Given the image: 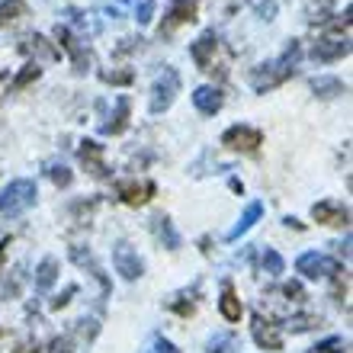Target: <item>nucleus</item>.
Listing matches in <instances>:
<instances>
[{"label":"nucleus","instance_id":"1a4fd4ad","mask_svg":"<svg viewBox=\"0 0 353 353\" xmlns=\"http://www.w3.org/2000/svg\"><path fill=\"white\" fill-rule=\"evenodd\" d=\"M251 334L257 341V347L263 350H283V334L273 321H267L263 315H254V325H251Z\"/></svg>","mask_w":353,"mask_h":353},{"label":"nucleus","instance_id":"4468645a","mask_svg":"<svg viewBox=\"0 0 353 353\" xmlns=\"http://www.w3.org/2000/svg\"><path fill=\"white\" fill-rule=\"evenodd\" d=\"M81 164H84L93 176H106V174H110V170H106V164H103V145H97V141H90V139L81 141Z\"/></svg>","mask_w":353,"mask_h":353},{"label":"nucleus","instance_id":"a211bd4d","mask_svg":"<svg viewBox=\"0 0 353 353\" xmlns=\"http://www.w3.org/2000/svg\"><path fill=\"white\" fill-rule=\"evenodd\" d=\"M71 261H74L77 267H87V270H90L93 276L100 279L103 292H110V283H106V273H103V270L97 267V261H93V254H90V251H84V248H81V244H74V248H71Z\"/></svg>","mask_w":353,"mask_h":353},{"label":"nucleus","instance_id":"bb28decb","mask_svg":"<svg viewBox=\"0 0 353 353\" xmlns=\"http://www.w3.org/2000/svg\"><path fill=\"white\" fill-rule=\"evenodd\" d=\"M283 267H286V263H283V257H279L273 248H267V251H263V270H267L270 276H279V273H283Z\"/></svg>","mask_w":353,"mask_h":353},{"label":"nucleus","instance_id":"423d86ee","mask_svg":"<svg viewBox=\"0 0 353 353\" xmlns=\"http://www.w3.org/2000/svg\"><path fill=\"white\" fill-rule=\"evenodd\" d=\"M112 267L122 279H139L145 273V263H141V257L135 254V248L129 241H119L112 248Z\"/></svg>","mask_w":353,"mask_h":353},{"label":"nucleus","instance_id":"72a5a7b5","mask_svg":"<svg viewBox=\"0 0 353 353\" xmlns=\"http://www.w3.org/2000/svg\"><path fill=\"white\" fill-rule=\"evenodd\" d=\"M158 353H176V347L170 341H164V337H158Z\"/></svg>","mask_w":353,"mask_h":353},{"label":"nucleus","instance_id":"cd10ccee","mask_svg":"<svg viewBox=\"0 0 353 353\" xmlns=\"http://www.w3.org/2000/svg\"><path fill=\"white\" fill-rule=\"evenodd\" d=\"M132 10H135V19L145 26V23H151V17H154V0H132Z\"/></svg>","mask_w":353,"mask_h":353},{"label":"nucleus","instance_id":"393cba45","mask_svg":"<svg viewBox=\"0 0 353 353\" xmlns=\"http://www.w3.org/2000/svg\"><path fill=\"white\" fill-rule=\"evenodd\" d=\"M48 176H52V183L55 186H71V180H74V174H71L65 164H58V161L48 164Z\"/></svg>","mask_w":353,"mask_h":353},{"label":"nucleus","instance_id":"0eeeda50","mask_svg":"<svg viewBox=\"0 0 353 353\" xmlns=\"http://www.w3.org/2000/svg\"><path fill=\"white\" fill-rule=\"evenodd\" d=\"M116 193H119V199L125 205H145L154 196V183L151 180H122V183H116Z\"/></svg>","mask_w":353,"mask_h":353},{"label":"nucleus","instance_id":"473e14b6","mask_svg":"<svg viewBox=\"0 0 353 353\" xmlns=\"http://www.w3.org/2000/svg\"><path fill=\"white\" fill-rule=\"evenodd\" d=\"M77 292V286H68L65 289V296H58V299H52V308H61V305H68L71 302V296Z\"/></svg>","mask_w":353,"mask_h":353},{"label":"nucleus","instance_id":"20e7f679","mask_svg":"<svg viewBox=\"0 0 353 353\" xmlns=\"http://www.w3.org/2000/svg\"><path fill=\"white\" fill-rule=\"evenodd\" d=\"M222 145L225 148H232V151H257L263 145V135H261V129H254V125H232V129H225V135H222Z\"/></svg>","mask_w":353,"mask_h":353},{"label":"nucleus","instance_id":"c85d7f7f","mask_svg":"<svg viewBox=\"0 0 353 353\" xmlns=\"http://www.w3.org/2000/svg\"><path fill=\"white\" fill-rule=\"evenodd\" d=\"M103 81H106V84H119V87H125V84H132V81H135V74H132V71H103Z\"/></svg>","mask_w":353,"mask_h":353},{"label":"nucleus","instance_id":"4be33fe9","mask_svg":"<svg viewBox=\"0 0 353 353\" xmlns=\"http://www.w3.org/2000/svg\"><path fill=\"white\" fill-rule=\"evenodd\" d=\"M154 232H158V238L168 244L170 251H174L176 244H180V238H176V232H174V225H170L168 215H158V219H154Z\"/></svg>","mask_w":353,"mask_h":353},{"label":"nucleus","instance_id":"f704fd0d","mask_svg":"<svg viewBox=\"0 0 353 353\" xmlns=\"http://www.w3.org/2000/svg\"><path fill=\"white\" fill-rule=\"evenodd\" d=\"M7 251H10V238H3V241H0V267H3V257H7Z\"/></svg>","mask_w":353,"mask_h":353},{"label":"nucleus","instance_id":"a878e982","mask_svg":"<svg viewBox=\"0 0 353 353\" xmlns=\"http://www.w3.org/2000/svg\"><path fill=\"white\" fill-rule=\"evenodd\" d=\"M308 353H347V341H344V337H327V341L315 344Z\"/></svg>","mask_w":353,"mask_h":353},{"label":"nucleus","instance_id":"412c9836","mask_svg":"<svg viewBox=\"0 0 353 353\" xmlns=\"http://www.w3.org/2000/svg\"><path fill=\"white\" fill-rule=\"evenodd\" d=\"M312 90H315L318 97H341V93H347V84H341L337 77H315V81H312Z\"/></svg>","mask_w":353,"mask_h":353},{"label":"nucleus","instance_id":"7ed1b4c3","mask_svg":"<svg viewBox=\"0 0 353 353\" xmlns=\"http://www.w3.org/2000/svg\"><path fill=\"white\" fill-rule=\"evenodd\" d=\"M176 93H180V74H176L174 68H164V71L154 77V84H151V112L170 110V103L176 100Z\"/></svg>","mask_w":353,"mask_h":353},{"label":"nucleus","instance_id":"f8f14e48","mask_svg":"<svg viewBox=\"0 0 353 353\" xmlns=\"http://www.w3.org/2000/svg\"><path fill=\"white\" fill-rule=\"evenodd\" d=\"M312 215H315L321 225H347V219H350V209L341 203H334V199H321V203L312 205Z\"/></svg>","mask_w":353,"mask_h":353},{"label":"nucleus","instance_id":"5701e85b","mask_svg":"<svg viewBox=\"0 0 353 353\" xmlns=\"http://www.w3.org/2000/svg\"><path fill=\"white\" fill-rule=\"evenodd\" d=\"M39 77H42V68H39L36 61H32V65H26L17 77H13V84H10V90H26V87L32 84V81H39Z\"/></svg>","mask_w":353,"mask_h":353},{"label":"nucleus","instance_id":"2f4dec72","mask_svg":"<svg viewBox=\"0 0 353 353\" xmlns=\"http://www.w3.org/2000/svg\"><path fill=\"white\" fill-rule=\"evenodd\" d=\"M283 292H286L292 302H302V299H305V292H302V286H299V283H286V289H283Z\"/></svg>","mask_w":353,"mask_h":353},{"label":"nucleus","instance_id":"9d476101","mask_svg":"<svg viewBox=\"0 0 353 353\" xmlns=\"http://www.w3.org/2000/svg\"><path fill=\"white\" fill-rule=\"evenodd\" d=\"M196 10H199V3H196V0H176L174 7H170L168 19H164V26H161V39L170 36V32H174L176 26H183V23H193Z\"/></svg>","mask_w":353,"mask_h":353},{"label":"nucleus","instance_id":"c756f323","mask_svg":"<svg viewBox=\"0 0 353 353\" xmlns=\"http://www.w3.org/2000/svg\"><path fill=\"white\" fill-rule=\"evenodd\" d=\"M71 347H74V341L71 337H55L52 344H48V353H71Z\"/></svg>","mask_w":353,"mask_h":353},{"label":"nucleus","instance_id":"f3484780","mask_svg":"<svg viewBox=\"0 0 353 353\" xmlns=\"http://www.w3.org/2000/svg\"><path fill=\"white\" fill-rule=\"evenodd\" d=\"M261 215H263V203H257V199H254V203H248V209H244V215H241V219H238V225H234L232 232H228V241H238L241 234H248V232H251V228H254V222H257Z\"/></svg>","mask_w":353,"mask_h":353},{"label":"nucleus","instance_id":"c9c22d12","mask_svg":"<svg viewBox=\"0 0 353 353\" xmlns=\"http://www.w3.org/2000/svg\"><path fill=\"white\" fill-rule=\"evenodd\" d=\"M212 353H222V350H212Z\"/></svg>","mask_w":353,"mask_h":353},{"label":"nucleus","instance_id":"7c9ffc66","mask_svg":"<svg viewBox=\"0 0 353 353\" xmlns=\"http://www.w3.org/2000/svg\"><path fill=\"white\" fill-rule=\"evenodd\" d=\"M257 10H261V19H273L276 3H273V0H257Z\"/></svg>","mask_w":353,"mask_h":353},{"label":"nucleus","instance_id":"9b49d317","mask_svg":"<svg viewBox=\"0 0 353 353\" xmlns=\"http://www.w3.org/2000/svg\"><path fill=\"white\" fill-rule=\"evenodd\" d=\"M344 55H350V39H321V42H315V48H312V58L321 61V65L337 61V58H344Z\"/></svg>","mask_w":353,"mask_h":353},{"label":"nucleus","instance_id":"dca6fc26","mask_svg":"<svg viewBox=\"0 0 353 353\" xmlns=\"http://www.w3.org/2000/svg\"><path fill=\"white\" fill-rule=\"evenodd\" d=\"M129 110H132L129 97H119V100H116V110L110 112V122L100 125L103 135H119V132H125V125H129Z\"/></svg>","mask_w":353,"mask_h":353},{"label":"nucleus","instance_id":"b1692460","mask_svg":"<svg viewBox=\"0 0 353 353\" xmlns=\"http://www.w3.org/2000/svg\"><path fill=\"white\" fill-rule=\"evenodd\" d=\"M23 13H26V0H3V3H0V26L13 23V19L23 17Z\"/></svg>","mask_w":353,"mask_h":353},{"label":"nucleus","instance_id":"f03ea898","mask_svg":"<svg viewBox=\"0 0 353 353\" xmlns=\"http://www.w3.org/2000/svg\"><path fill=\"white\" fill-rule=\"evenodd\" d=\"M36 183L32 180H10L0 193V215L3 219H19L23 212H29L36 205Z\"/></svg>","mask_w":353,"mask_h":353},{"label":"nucleus","instance_id":"aec40b11","mask_svg":"<svg viewBox=\"0 0 353 353\" xmlns=\"http://www.w3.org/2000/svg\"><path fill=\"white\" fill-rule=\"evenodd\" d=\"M55 279H58V263L52 261V257H46V261L36 267V289L46 292V289L55 286Z\"/></svg>","mask_w":353,"mask_h":353},{"label":"nucleus","instance_id":"ddd939ff","mask_svg":"<svg viewBox=\"0 0 353 353\" xmlns=\"http://www.w3.org/2000/svg\"><path fill=\"white\" fill-rule=\"evenodd\" d=\"M193 103H196V110L203 112V116H215V112L222 110L225 97H222V90H219V87L203 84V87H196V90H193Z\"/></svg>","mask_w":353,"mask_h":353},{"label":"nucleus","instance_id":"2eb2a0df","mask_svg":"<svg viewBox=\"0 0 353 353\" xmlns=\"http://www.w3.org/2000/svg\"><path fill=\"white\" fill-rule=\"evenodd\" d=\"M215 48H219V36H215V32H203V36L190 46V55H193V61L199 68H209V65H212Z\"/></svg>","mask_w":353,"mask_h":353},{"label":"nucleus","instance_id":"39448f33","mask_svg":"<svg viewBox=\"0 0 353 353\" xmlns=\"http://www.w3.org/2000/svg\"><path fill=\"white\" fill-rule=\"evenodd\" d=\"M296 270L302 273V276H308V279H321V276H334L341 267H337V261H334V257H327V254L305 251L296 261Z\"/></svg>","mask_w":353,"mask_h":353},{"label":"nucleus","instance_id":"6e6552de","mask_svg":"<svg viewBox=\"0 0 353 353\" xmlns=\"http://www.w3.org/2000/svg\"><path fill=\"white\" fill-rule=\"evenodd\" d=\"M55 39L68 48V52H71V58H74V71H77V74H84L87 65H90V52H87V48L81 46V39H77L68 26H55Z\"/></svg>","mask_w":353,"mask_h":353},{"label":"nucleus","instance_id":"6ab92c4d","mask_svg":"<svg viewBox=\"0 0 353 353\" xmlns=\"http://www.w3.org/2000/svg\"><path fill=\"white\" fill-rule=\"evenodd\" d=\"M219 308H222V315L225 321H241V299L234 296V289L232 286H225L222 289V299H219Z\"/></svg>","mask_w":353,"mask_h":353},{"label":"nucleus","instance_id":"f257e3e1","mask_svg":"<svg viewBox=\"0 0 353 353\" xmlns=\"http://www.w3.org/2000/svg\"><path fill=\"white\" fill-rule=\"evenodd\" d=\"M299 58H302V42L292 39V42L286 46V52H283L276 61H263V65L254 68L251 71V87L257 93H267V90H273V87H279L286 77H292Z\"/></svg>","mask_w":353,"mask_h":353}]
</instances>
